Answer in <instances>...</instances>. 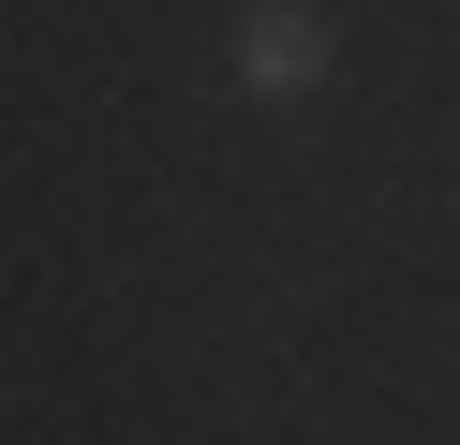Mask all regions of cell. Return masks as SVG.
<instances>
[{"label": "cell", "mask_w": 460, "mask_h": 445, "mask_svg": "<svg viewBox=\"0 0 460 445\" xmlns=\"http://www.w3.org/2000/svg\"><path fill=\"white\" fill-rule=\"evenodd\" d=\"M327 75H341V30L312 15V0H238V30H223V89H238L252 119H297Z\"/></svg>", "instance_id": "1"}]
</instances>
